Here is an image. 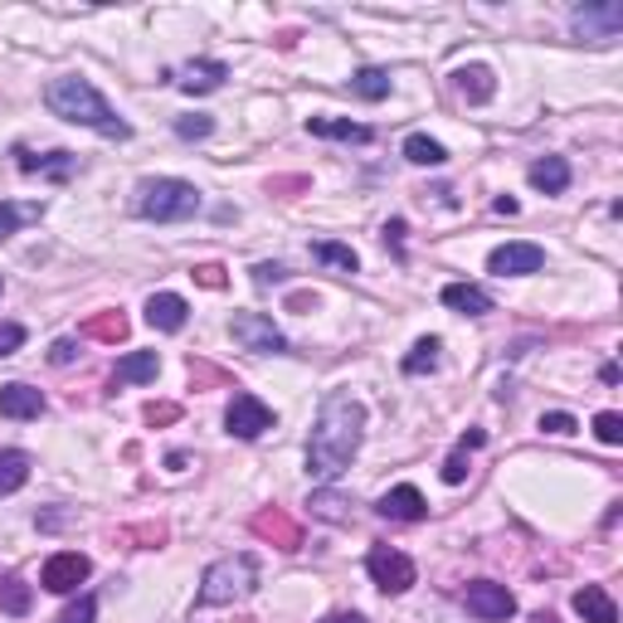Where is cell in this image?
<instances>
[{"instance_id": "cell-18", "label": "cell", "mask_w": 623, "mask_h": 623, "mask_svg": "<svg viewBox=\"0 0 623 623\" xmlns=\"http://www.w3.org/2000/svg\"><path fill=\"white\" fill-rule=\"evenodd\" d=\"M453 88H458L468 103H487V98L497 93V78H492V69H487V64H468V69L453 74Z\"/></svg>"}, {"instance_id": "cell-37", "label": "cell", "mask_w": 623, "mask_h": 623, "mask_svg": "<svg viewBox=\"0 0 623 623\" xmlns=\"http://www.w3.org/2000/svg\"><path fill=\"white\" fill-rule=\"evenodd\" d=\"M74 356H78V342H54V346H49V360H54V366H69Z\"/></svg>"}, {"instance_id": "cell-26", "label": "cell", "mask_w": 623, "mask_h": 623, "mask_svg": "<svg viewBox=\"0 0 623 623\" xmlns=\"http://www.w3.org/2000/svg\"><path fill=\"white\" fill-rule=\"evenodd\" d=\"M438 351H444V342L438 336H424V342H414V351L404 356V376H424V370L438 366Z\"/></svg>"}, {"instance_id": "cell-17", "label": "cell", "mask_w": 623, "mask_h": 623, "mask_svg": "<svg viewBox=\"0 0 623 623\" xmlns=\"http://www.w3.org/2000/svg\"><path fill=\"white\" fill-rule=\"evenodd\" d=\"M224 78H230V69H224L220 59H200V64H186V69H180V88H186V93H214Z\"/></svg>"}, {"instance_id": "cell-7", "label": "cell", "mask_w": 623, "mask_h": 623, "mask_svg": "<svg viewBox=\"0 0 623 623\" xmlns=\"http://www.w3.org/2000/svg\"><path fill=\"white\" fill-rule=\"evenodd\" d=\"M230 336L244 351H258V356H278V351H288V336H282L274 326V316H264V312H240L230 322Z\"/></svg>"}, {"instance_id": "cell-41", "label": "cell", "mask_w": 623, "mask_h": 623, "mask_svg": "<svg viewBox=\"0 0 623 623\" xmlns=\"http://www.w3.org/2000/svg\"><path fill=\"white\" fill-rule=\"evenodd\" d=\"M531 623H555V614H536V619H531Z\"/></svg>"}, {"instance_id": "cell-31", "label": "cell", "mask_w": 623, "mask_h": 623, "mask_svg": "<svg viewBox=\"0 0 623 623\" xmlns=\"http://www.w3.org/2000/svg\"><path fill=\"white\" fill-rule=\"evenodd\" d=\"M210 132H214V122L205 118V112H196V118H180V122H176V137H186V142L210 137Z\"/></svg>"}, {"instance_id": "cell-8", "label": "cell", "mask_w": 623, "mask_h": 623, "mask_svg": "<svg viewBox=\"0 0 623 623\" xmlns=\"http://www.w3.org/2000/svg\"><path fill=\"white\" fill-rule=\"evenodd\" d=\"M224 429L234 438H264L274 429V410H268L258 394H234L230 410H224Z\"/></svg>"}, {"instance_id": "cell-16", "label": "cell", "mask_w": 623, "mask_h": 623, "mask_svg": "<svg viewBox=\"0 0 623 623\" xmlns=\"http://www.w3.org/2000/svg\"><path fill=\"white\" fill-rule=\"evenodd\" d=\"M575 614H580L585 623H619V604L609 599V589L585 585L580 594H575Z\"/></svg>"}, {"instance_id": "cell-35", "label": "cell", "mask_w": 623, "mask_h": 623, "mask_svg": "<svg viewBox=\"0 0 623 623\" xmlns=\"http://www.w3.org/2000/svg\"><path fill=\"white\" fill-rule=\"evenodd\" d=\"M463 478H468V448L448 453V463H444V482H448V487H458Z\"/></svg>"}, {"instance_id": "cell-11", "label": "cell", "mask_w": 623, "mask_h": 623, "mask_svg": "<svg viewBox=\"0 0 623 623\" xmlns=\"http://www.w3.org/2000/svg\"><path fill=\"white\" fill-rule=\"evenodd\" d=\"M541 264H546V248H541V244H526V240L492 248V258H487V268H492L497 278H526V274H541Z\"/></svg>"}, {"instance_id": "cell-10", "label": "cell", "mask_w": 623, "mask_h": 623, "mask_svg": "<svg viewBox=\"0 0 623 623\" xmlns=\"http://www.w3.org/2000/svg\"><path fill=\"white\" fill-rule=\"evenodd\" d=\"M93 575V560L88 555H78V550H59V555H49L44 560V575H40V585L49 589V594H74L78 585Z\"/></svg>"}, {"instance_id": "cell-4", "label": "cell", "mask_w": 623, "mask_h": 623, "mask_svg": "<svg viewBox=\"0 0 623 623\" xmlns=\"http://www.w3.org/2000/svg\"><path fill=\"white\" fill-rule=\"evenodd\" d=\"M258 589V560L248 550L240 555H224V560H214L205 570V580H200V604L205 609H220V604H240Z\"/></svg>"}, {"instance_id": "cell-34", "label": "cell", "mask_w": 623, "mask_h": 623, "mask_svg": "<svg viewBox=\"0 0 623 623\" xmlns=\"http://www.w3.org/2000/svg\"><path fill=\"white\" fill-rule=\"evenodd\" d=\"M20 346H25V326H15V322H0V356H15Z\"/></svg>"}, {"instance_id": "cell-1", "label": "cell", "mask_w": 623, "mask_h": 623, "mask_svg": "<svg viewBox=\"0 0 623 623\" xmlns=\"http://www.w3.org/2000/svg\"><path fill=\"white\" fill-rule=\"evenodd\" d=\"M360 434H366V404L346 390H332L316 410V429H312V444H308V472L322 482L342 478L351 468L360 448Z\"/></svg>"}, {"instance_id": "cell-15", "label": "cell", "mask_w": 623, "mask_h": 623, "mask_svg": "<svg viewBox=\"0 0 623 623\" xmlns=\"http://www.w3.org/2000/svg\"><path fill=\"white\" fill-rule=\"evenodd\" d=\"M438 298H444V308L463 312V316H487L492 312V292L478 288V282H448Z\"/></svg>"}, {"instance_id": "cell-38", "label": "cell", "mask_w": 623, "mask_h": 623, "mask_svg": "<svg viewBox=\"0 0 623 623\" xmlns=\"http://www.w3.org/2000/svg\"><path fill=\"white\" fill-rule=\"evenodd\" d=\"M254 278H258V282H278V278H282V268H278V264H258V268H254Z\"/></svg>"}, {"instance_id": "cell-27", "label": "cell", "mask_w": 623, "mask_h": 623, "mask_svg": "<svg viewBox=\"0 0 623 623\" xmlns=\"http://www.w3.org/2000/svg\"><path fill=\"white\" fill-rule=\"evenodd\" d=\"M30 604H35V594H30L25 580H5V585H0V609H5L10 619H25Z\"/></svg>"}, {"instance_id": "cell-5", "label": "cell", "mask_w": 623, "mask_h": 623, "mask_svg": "<svg viewBox=\"0 0 623 623\" xmlns=\"http://www.w3.org/2000/svg\"><path fill=\"white\" fill-rule=\"evenodd\" d=\"M366 570H370V580H376L385 594H404V589H414V580H419L414 560L404 550H394V546H370Z\"/></svg>"}, {"instance_id": "cell-20", "label": "cell", "mask_w": 623, "mask_h": 623, "mask_svg": "<svg viewBox=\"0 0 623 623\" xmlns=\"http://www.w3.org/2000/svg\"><path fill=\"white\" fill-rule=\"evenodd\" d=\"M30 482V453L20 448H0V497L20 492Z\"/></svg>"}, {"instance_id": "cell-6", "label": "cell", "mask_w": 623, "mask_h": 623, "mask_svg": "<svg viewBox=\"0 0 623 623\" xmlns=\"http://www.w3.org/2000/svg\"><path fill=\"white\" fill-rule=\"evenodd\" d=\"M570 30L575 40H589V44H614L619 30H623V5L619 0H599V5H580L570 15Z\"/></svg>"}, {"instance_id": "cell-23", "label": "cell", "mask_w": 623, "mask_h": 623, "mask_svg": "<svg viewBox=\"0 0 623 623\" xmlns=\"http://www.w3.org/2000/svg\"><path fill=\"white\" fill-rule=\"evenodd\" d=\"M531 186L546 190V196H560V190L570 186V166H565V156H546V162L531 166Z\"/></svg>"}, {"instance_id": "cell-22", "label": "cell", "mask_w": 623, "mask_h": 623, "mask_svg": "<svg viewBox=\"0 0 623 623\" xmlns=\"http://www.w3.org/2000/svg\"><path fill=\"white\" fill-rule=\"evenodd\" d=\"M156 370H162L156 351H132V356L118 360V385H146V380H156Z\"/></svg>"}, {"instance_id": "cell-40", "label": "cell", "mask_w": 623, "mask_h": 623, "mask_svg": "<svg viewBox=\"0 0 623 623\" xmlns=\"http://www.w3.org/2000/svg\"><path fill=\"white\" fill-rule=\"evenodd\" d=\"M322 623H366V619H360V614H326Z\"/></svg>"}, {"instance_id": "cell-14", "label": "cell", "mask_w": 623, "mask_h": 623, "mask_svg": "<svg viewBox=\"0 0 623 623\" xmlns=\"http://www.w3.org/2000/svg\"><path fill=\"white\" fill-rule=\"evenodd\" d=\"M0 414L5 419H40L44 414V394L35 385L15 380V385H0Z\"/></svg>"}, {"instance_id": "cell-33", "label": "cell", "mask_w": 623, "mask_h": 623, "mask_svg": "<svg viewBox=\"0 0 623 623\" xmlns=\"http://www.w3.org/2000/svg\"><path fill=\"white\" fill-rule=\"evenodd\" d=\"M93 619H98V599H93V594H84L78 604L64 609V619H59V623H93Z\"/></svg>"}, {"instance_id": "cell-21", "label": "cell", "mask_w": 623, "mask_h": 623, "mask_svg": "<svg viewBox=\"0 0 623 623\" xmlns=\"http://www.w3.org/2000/svg\"><path fill=\"white\" fill-rule=\"evenodd\" d=\"M308 132L312 137H332V142H370V127L346 122V118H308Z\"/></svg>"}, {"instance_id": "cell-24", "label": "cell", "mask_w": 623, "mask_h": 623, "mask_svg": "<svg viewBox=\"0 0 623 623\" xmlns=\"http://www.w3.org/2000/svg\"><path fill=\"white\" fill-rule=\"evenodd\" d=\"M404 162H414V166H444L448 152H444V146H438L434 137L414 132V137H404Z\"/></svg>"}, {"instance_id": "cell-19", "label": "cell", "mask_w": 623, "mask_h": 623, "mask_svg": "<svg viewBox=\"0 0 623 623\" xmlns=\"http://www.w3.org/2000/svg\"><path fill=\"white\" fill-rule=\"evenodd\" d=\"M20 171H30V176H54V180H69L78 171V156L74 152H49V156H30V152H20Z\"/></svg>"}, {"instance_id": "cell-29", "label": "cell", "mask_w": 623, "mask_h": 623, "mask_svg": "<svg viewBox=\"0 0 623 623\" xmlns=\"http://www.w3.org/2000/svg\"><path fill=\"white\" fill-rule=\"evenodd\" d=\"M30 220H40V205H10V200H0V240L15 234L20 224H30Z\"/></svg>"}, {"instance_id": "cell-30", "label": "cell", "mask_w": 623, "mask_h": 623, "mask_svg": "<svg viewBox=\"0 0 623 623\" xmlns=\"http://www.w3.org/2000/svg\"><path fill=\"white\" fill-rule=\"evenodd\" d=\"M594 434H599V444H623V414H614V410H604L594 419Z\"/></svg>"}, {"instance_id": "cell-32", "label": "cell", "mask_w": 623, "mask_h": 623, "mask_svg": "<svg viewBox=\"0 0 623 623\" xmlns=\"http://www.w3.org/2000/svg\"><path fill=\"white\" fill-rule=\"evenodd\" d=\"M308 507H312L316 516H326V521H342V516H346V512H342L346 502H342V497H336V492H316V497H312Z\"/></svg>"}, {"instance_id": "cell-13", "label": "cell", "mask_w": 623, "mask_h": 623, "mask_svg": "<svg viewBox=\"0 0 623 623\" xmlns=\"http://www.w3.org/2000/svg\"><path fill=\"white\" fill-rule=\"evenodd\" d=\"M186 316H190V308L180 292H152V298H146V322H152L156 332H180Z\"/></svg>"}, {"instance_id": "cell-2", "label": "cell", "mask_w": 623, "mask_h": 623, "mask_svg": "<svg viewBox=\"0 0 623 623\" xmlns=\"http://www.w3.org/2000/svg\"><path fill=\"white\" fill-rule=\"evenodd\" d=\"M44 103H49L54 118H64V122H78V127H93V132H103V137H132V127L112 112V103L103 93H98L88 78H78V74H64V78H54L49 88H44Z\"/></svg>"}, {"instance_id": "cell-3", "label": "cell", "mask_w": 623, "mask_h": 623, "mask_svg": "<svg viewBox=\"0 0 623 623\" xmlns=\"http://www.w3.org/2000/svg\"><path fill=\"white\" fill-rule=\"evenodd\" d=\"M137 214L156 224L190 220V214H200V190L176 176H146L137 186Z\"/></svg>"}, {"instance_id": "cell-12", "label": "cell", "mask_w": 623, "mask_h": 623, "mask_svg": "<svg viewBox=\"0 0 623 623\" xmlns=\"http://www.w3.org/2000/svg\"><path fill=\"white\" fill-rule=\"evenodd\" d=\"M376 512L385 521H424L429 516V502H424V492L410 482H400V487H390V492L376 502Z\"/></svg>"}, {"instance_id": "cell-39", "label": "cell", "mask_w": 623, "mask_h": 623, "mask_svg": "<svg viewBox=\"0 0 623 623\" xmlns=\"http://www.w3.org/2000/svg\"><path fill=\"white\" fill-rule=\"evenodd\" d=\"M492 210H497V214H516V200H512V196H497Z\"/></svg>"}, {"instance_id": "cell-36", "label": "cell", "mask_w": 623, "mask_h": 623, "mask_svg": "<svg viewBox=\"0 0 623 623\" xmlns=\"http://www.w3.org/2000/svg\"><path fill=\"white\" fill-rule=\"evenodd\" d=\"M541 429H546V434H575V414H565V410H550V414H541Z\"/></svg>"}, {"instance_id": "cell-28", "label": "cell", "mask_w": 623, "mask_h": 623, "mask_svg": "<svg viewBox=\"0 0 623 623\" xmlns=\"http://www.w3.org/2000/svg\"><path fill=\"white\" fill-rule=\"evenodd\" d=\"M312 258H322V264H332V268H342V274H356V248H346V244H312Z\"/></svg>"}, {"instance_id": "cell-25", "label": "cell", "mask_w": 623, "mask_h": 623, "mask_svg": "<svg viewBox=\"0 0 623 623\" xmlns=\"http://www.w3.org/2000/svg\"><path fill=\"white\" fill-rule=\"evenodd\" d=\"M351 93L366 98V103H380V98H390V74L385 69H360L351 78Z\"/></svg>"}, {"instance_id": "cell-42", "label": "cell", "mask_w": 623, "mask_h": 623, "mask_svg": "<svg viewBox=\"0 0 623 623\" xmlns=\"http://www.w3.org/2000/svg\"><path fill=\"white\" fill-rule=\"evenodd\" d=\"M0 292H5V278H0Z\"/></svg>"}, {"instance_id": "cell-9", "label": "cell", "mask_w": 623, "mask_h": 623, "mask_svg": "<svg viewBox=\"0 0 623 623\" xmlns=\"http://www.w3.org/2000/svg\"><path fill=\"white\" fill-rule=\"evenodd\" d=\"M463 604H468V614H478L482 623H507L516 614V599L507 585H492V580H478L463 589Z\"/></svg>"}]
</instances>
